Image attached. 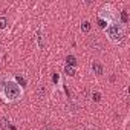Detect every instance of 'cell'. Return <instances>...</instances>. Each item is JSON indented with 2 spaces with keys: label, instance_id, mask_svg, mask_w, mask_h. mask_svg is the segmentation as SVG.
<instances>
[{
  "label": "cell",
  "instance_id": "obj_1",
  "mask_svg": "<svg viewBox=\"0 0 130 130\" xmlns=\"http://www.w3.org/2000/svg\"><path fill=\"white\" fill-rule=\"evenodd\" d=\"M0 96L5 103H15L23 96V87H20L14 80H5L0 83Z\"/></svg>",
  "mask_w": 130,
  "mask_h": 130
},
{
  "label": "cell",
  "instance_id": "obj_2",
  "mask_svg": "<svg viewBox=\"0 0 130 130\" xmlns=\"http://www.w3.org/2000/svg\"><path fill=\"white\" fill-rule=\"evenodd\" d=\"M106 34H107V38H109L112 43L118 44V43H121L122 38H124V26L121 25L119 20H116V22L107 25V28H106Z\"/></svg>",
  "mask_w": 130,
  "mask_h": 130
},
{
  "label": "cell",
  "instance_id": "obj_3",
  "mask_svg": "<svg viewBox=\"0 0 130 130\" xmlns=\"http://www.w3.org/2000/svg\"><path fill=\"white\" fill-rule=\"evenodd\" d=\"M98 19L104 20L107 25H110V23L119 20V19H118V12L115 11V8H113L112 5H106V6H103V8L100 9V12H98Z\"/></svg>",
  "mask_w": 130,
  "mask_h": 130
},
{
  "label": "cell",
  "instance_id": "obj_4",
  "mask_svg": "<svg viewBox=\"0 0 130 130\" xmlns=\"http://www.w3.org/2000/svg\"><path fill=\"white\" fill-rule=\"evenodd\" d=\"M92 72H93L96 77H101V75L104 74V68H103V64H100V63L93 61V63H92Z\"/></svg>",
  "mask_w": 130,
  "mask_h": 130
},
{
  "label": "cell",
  "instance_id": "obj_5",
  "mask_svg": "<svg viewBox=\"0 0 130 130\" xmlns=\"http://www.w3.org/2000/svg\"><path fill=\"white\" fill-rule=\"evenodd\" d=\"M0 127H2L3 130H15V127H12L11 122H9L6 118H2V119H0Z\"/></svg>",
  "mask_w": 130,
  "mask_h": 130
},
{
  "label": "cell",
  "instance_id": "obj_6",
  "mask_svg": "<svg viewBox=\"0 0 130 130\" xmlns=\"http://www.w3.org/2000/svg\"><path fill=\"white\" fill-rule=\"evenodd\" d=\"M90 29H92L90 22H87V20H86V22H83V23H81V31H83L84 34H89V32H90Z\"/></svg>",
  "mask_w": 130,
  "mask_h": 130
},
{
  "label": "cell",
  "instance_id": "obj_7",
  "mask_svg": "<svg viewBox=\"0 0 130 130\" xmlns=\"http://www.w3.org/2000/svg\"><path fill=\"white\" fill-rule=\"evenodd\" d=\"M43 37H44V35H43V32H41V31H38V32H37V41H38V47H40V49H43V47H44V38H43Z\"/></svg>",
  "mask_w": 130,
  "mask_h": 130
},
{
  "label": "cell",
  "instance_id": "obj_8",
  "mask_svg": "<svg viewBox=\"0 0 130 130\" xmlns=\"http://www.w3.org/2000/svg\"><path fill=\"white\" fill-rule=\"evenodd\" d=\"M14 81H15L20 87H25V86H26V80H25L22 75H15V77H14Z\"/></svg>",
  "mask_w": 130,
  "mask_h": 130
},
{
  "label": "cell",
  "instance_id": "obj_9",
  "mask_svg": "<svg viewBox=\"0 0 130 130\" xmlns=\"http://www.w3.org/2000/svg\"><path fill=\"white\" fill-rule=\"evenodd\" d=\"M66 64H68V66H75V64H77V58L74 57V55H68L66 57Z\"/></svg>",
  "mask_w": 130,
  "mask_h": 130
},
{
  "label": "cell",
  "instance_id": "obj_10",
  "mask_svg": "<svg viewBox=\"0 0 130 130\" xmlns=\"http://www.w3.org/2000/svg\"><path fill=\"white\" fill-rule=\"evenodd\" d=\"M64 74L69 75V77H75V69L72 66H68L66 64V66H64Z\"/></svg>",
  "mask_w": 130,
  "mask_h": 130
},
{
  "label": "cell",
  "instance_id": "obj_11",
  "mask_svg": "<svg viewBox=\"0 0 130 130\" xmlns=\"http://www.w3.org/2000/svg\"><path fill=\"white\" fill-rule=\"evenodd\" d=\"M119 22H121V25H122V26L128 23V15H127V11H125V9L121 12V20H119Z\"/></svg>",
  "mask_w": 130,
  "mask_h": 130
},
{
  "label": "cell",
  "instance_id": "obj_12",
  "mask_svg": "<svg viewBox=\"0 0 130 130\" xmlns=\"http://www.w3.org/2000/svg\"><path fill=\"white\" fill-rule=\"evenodd\" d=\"M6 26H8V19L6 17H0V31L6 29Z\"/></svg>",
  "mask_w": 130,
  "mask_h": 130
},
{
  "label": "cell",
  "instance_id": "obj_13",
  "mask_svg": "<svg viewBox=\"0 0 130 130\" xmlns=\"http://www.w3.org/2000/svg\"><path fill=\"white\" fill-rule=\"evenodd\" d=\"M92 100H93L95 103H100V101H101V93H100V92H93V93H92Z\"/></svg>",
  "mask_w": 130,
  "mask_h": 130
},
{
  "label": "cell",
  "instance_id": "obj_14",
  "mask_svg": "<svg viewBox=\"0 0 130 130\" xmlns=\"http://www.w3.org/2000/svg\"><path fill=\"white\" fill-rule=\"evenodd\" d=\"M54 83H55V84L60 83V77H58V74H54Z\"/></svg>",
  "mask_w": 130,
  "mask_h": 130
}]
</instances>
